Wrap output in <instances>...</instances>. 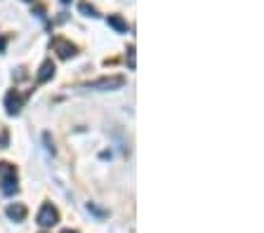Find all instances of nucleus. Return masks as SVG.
<instances>
[{
  "mask_svg": "<svg viewBox=\"0 0 264 233\" xmlns=\"http://www.w3.org/2000/svg\"><path fill=\"white\" fill-rule=\"evenodd\" d=\"M7 139H10V134H7V130H2V132H0V148L7 146Z\"/></svg>",
  "mask_w": 264,
  "mask_h": 233,
  "instance_id": "9b49d317",
  "label": "nucleus"
},
{
  "mask_svg": "<svg viewBox=\"0 0 264 233\" xmlns=\"http://www.w3.org/2000/svg\"><path fill=\"white\" fill-rule=\"evenodd\" d=\"M52 75H54V64L47 59V61H43V66H40V71L35 75V80H38V83H47Z\"/></svg>",
  "mask_w": 264,
  "mask_h": 233,
  "instance_id": "423d86ee",
  "label": "nucleus"
},
{
  "mask_svg": "<svg viewBox=\"0 0 264 233\" xmlns=\"http://www.w3.org/2000/svg\"><path fill=\"white\" fill-rule=\"evenodd\" d=\"M106 21H109V26H111V29H116L118 33H125V31H127V24H125V21L118 17V15H109V19H106Z\"/></svg>",
  "mask_w": 264,
  "mask_h": 233,
  "instance_id": "6e6552de",
  "label": "nucleus"
},
{
  "mask_svg": "<svg viewBox=\"0 0 264 233\" xmlns=\"http://www.w3.org/2000/svg\"><path fill=\"white\" fill-rule=\"evenodd\" d=\"M5 50V38H0V52Z\"/></svg>",
  "mask_w": 264,
  "mask_h": 233,
  "instance_id": "f8f14e48",
  "label": "nucleus"
},
{
  "mask_svg": "<svg viewBox=\"0 0 264 233\" xmlns=\"http://www.w3.org/2000/svg\"><path fill=\"white\" fill-rule=\"evenodd\" d=\"M64 2H69V0H64Z\"/></svg>",
  "mask_w": 264,
  "mask_h": 233,
  "instance_id": "4468645a",
  "label": "nucleus"
},
{
  "mask_svg": "<svg viewBox=\"0 0 264 233\" xmlns=\"http://www.w3.org/2000/svg\"><path fill=\"white\" fill-rule=\"evenodd\" d=\"M24 99H26V97H21V94L15 90L7 92V94H5V108H7V113H10V116H17L19 111H21Z\"/></svg>",
  "mask_w": 264,
  "mask_h": 233,
  "instance_id": "39448f33",
  "label": "nucleus"
},
{
  "mask_svg": "<svg viewBox=\"0 0 264 233\" xmlns=\"http://www.w3.org/2000/svg\"><path fill=\"white\" fill-rule=\"evenodd\" d=\"M64 233H76V231H64Z\"/></svg>",
  "mask_w": 264,
  "mask_h": 233,
  "instance_id": "ddd939ff",
  "label": "nucleus"
},
{
  "mask_svg": "<svg viewBox=\"0 0 264 233\" xmlns=\"http://www.w3.org/2000/svg\"><path fill=\"white\" fill-rule=\"evenodd\" d=\"M78 10H80L85 17H97V10H94L92 5H88V2H80V5H78Z\"/></svg>",
  "mask_w": 264,
  "mask_h": 233,
  "instance_id": "1a4fd4ad",
  "label": "nucleus"
},
{
  "mask_svg": "<svg viewBox=\"0 0 264 233\" xmlns=\"http://www.w3.org/2000/svg\"><path fill=\"white\" fill-rule=\"evenodd\" d=\"M0 177H2V191L12 196L17 191V170L10 162H0Z\"/></svg>",
  "mask_w": 264,
  "mask_h": 233,
  "instance_id": "f03ea898",
  "label": "nucleus"
},
{
  "mask_svg": "<svg viewBox=\"0 0 264 233\" xmlns=\"http://www.w3.org/2000/svg\"><path fill=\"white\" fill-rule=\"evenodd\" d=\"M125 61H127V66H130V69H135V66H137V61H135V45H130V47H127Z\"/></svg>",
  "mask_w": 264,
  "mask_h": 233,
  "instance_id": "9d476101",
  "label": "nucleus"
},
{
  "mask_svg": "<svg viewBox=\"0 0 264 233\" xmlns=\"http://www.w3.org/2000/svg\"><path fill=\"white\" fill-rule=\"evenodd\" d=\"M125 85L123 75H111V78H99V80H92L85 85V90H99V92H109V90H121Z\"/></svg>",
  "mask_w": 264,
  "mask_h": 233,
  "instance_id": "f257e3e1",
  "label": "nucleus"
},
{
  "mask_svg": "<svg viewBox=\"0 0 264 233\" xmlns=\"http://www.w3.org/2000/svg\"><path fill=\"white\" fill-rule=\"evenodd\" d=\"M35 221L43 226V229H50V226H54L57 221H59V212L54 210L50 203H45L43 207H40V212H38V217H35Z\"/></svg>",
  "mask_w": 264,
  "mask_h": 233,
  "instance_id": "7ed1b4c3",
  "label": "nucleus"
},
{
  "mask_svg": "<svg viewBox=\"0 0 264 233\" xmlns=\"http://www.w3.org/2000/svg\"><path fill=\"white\" fill-rule=\"evenodd\" d=\"M52 50L59 54V59H71V57L76 54V45L69 43V40H64V38H54V40H52Z\"/></svg>",
  "mask_w": 264,
  "mask_h": 233,
  "instance_id": "20e7f679",
  "label": "nucleus"
},
{
  "mask_svg": "<svg viewBox=\"0 0 264 233\" xmlns=\"http://www.w3.org/2000/svg\"><path fill=\"white\" fill-rule=\"evenodd\" d=\"M7 217L15 219V221H24V219H26V205H21V203L10 205V207H7Z\"/></svg>",
  "mask_w": 264,
  "mask_h": 233,
  "instance_id": "0eeeda50",
  "label": "nucleus"
}]
</instances>
